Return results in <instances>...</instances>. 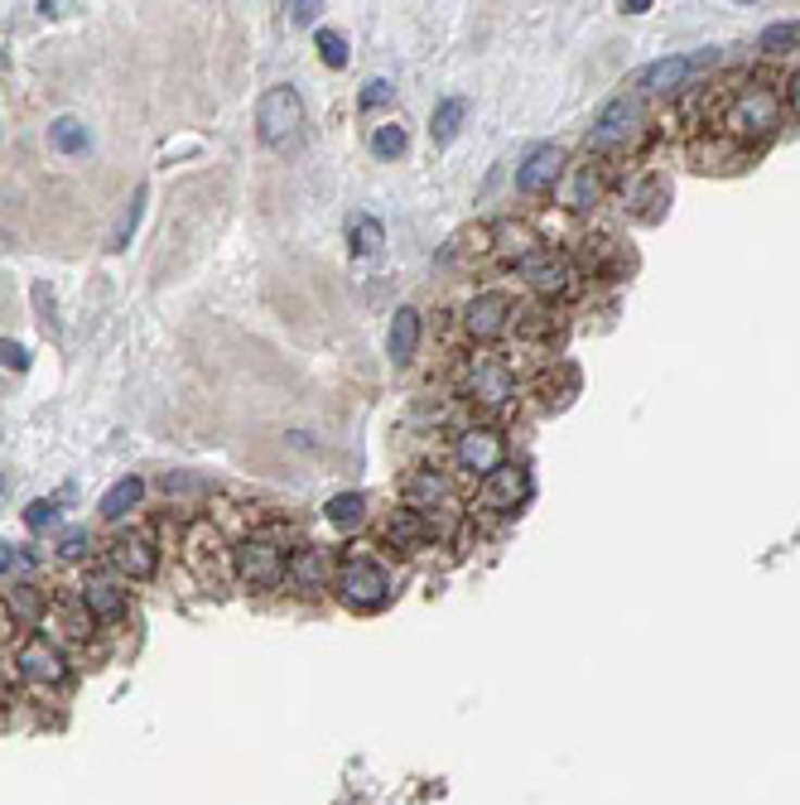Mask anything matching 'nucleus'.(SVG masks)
<instances>
[{"instance_id":"1","label":"nucleus","mask_w":800,"mask_h":805,"mask_svg":"<svg viewBox=\"0 0 800 805\" xmlns=\"http://www.w3.org/2000/svg\"><path fill=\"white\" fill-rule=\"evenodd\" d=\"M255 131H261V140L271 150H295L304 140V97L290 83L271 87L261 97V107H255Z\"/></svg>"},{"instance_id":"2","label":"nucleus","mask_w":800,"mask_h":805,"mask_svg":"<svg viewBox=\"0 0 800 805\" xmlns=\"http://www.w3.org/2000/svg\"><path fill=\"white\" fill-rule=\"evenodd\" d=\"M338 589H342V598H348L352 608H366V612L382 608V603L391 598V579H386V569L372 565V560H362V555H352V560L342 565Z\"/></svg>"},{"instance_id":"3","label":"nucleus","mask_w":800,"mask_h":805,"mask_svg":"<svg viewBox=\"0 0 800 805\" xmlns=\"http://www.w3.org/2000/svg\"><path fill=\"white\" fill-rule=\"evenodd\" d=\"M15 670L29 680V685H43V690L68 685V656H63L49 636H29V642L15 652Z\"/></svg>"},{"instance_id":"4","label":"nucleus","mask_w":800,"mask_h":805,"mask_svg":"<svg viewBox=\"0 0 800 805\" xmlns=\"http://www.w3.org/2000/svg\"><path fill=\"white\" fill-rule=\"evenodd\" d=\"M718 63V49H699V53H671V59H655L641 69V92H675V87L685 83L690 73L699 69H714Z\"/></svg>"},{"instance_id":"5","label":"nucleus","mask_w":800,"mask_h":805,"mask_svg":"<svg viewBox=\"0 0 800 805\" xmlns=\"http://www.w3.org/2000/svg\"><path fill=\"white\" fill-rule=\"evenodd\" d=\"M237 574L251 589H275L285 579V555L271 541H241L237 545Z\"/></svg>"},{"instance_id":"6","label":"nucleus","mask_w":800,"mask_h":805,"mask_svg":"<svg viewBox=\"0 0 800 805\" xmlns=\"http://www.w3.org/2000/svg\"><path fill=\"white\" fill-rule=\"evenodd\" d=\"M776 116H782V107H776L772 92H742L738 102L728 111V126L738 131V136H772L776 131Z\"/></svg>"},{"instance_id":"7","label":"nucleus","mask_w":800,"mask_h":805,"mask_svg":"<svg viewBox=\"0 0 800 805\" xmlns=\"http://www.w3.org/2000/svg\"><path fill=\"white\" fill-rule=\"evenodd\" d=\"M637 121H641V107L632 102V97H613L593 121V145L598 150H613V145L632 140L637 136Z\"/></svg>"},{"instance_id":"8","label":"nucleus","mask_w":800,"mask_h":805,"mask_svg":"<svg viewBox=\"0 0 800 805\" xmlns=\"http://www.w3.org/2000/svg\"><path fill=\"white\" fill-rule=\"evenodd\" d=\"M560 170H564V150H560V145H536V150L526 154V164L516 170V188H521V194H546V188H554Z\"/></svg>"},{"instance_id":"9","label":"nucleus","mask_w":800,"mask_h":805,"mask_svg":"<svg viewBox=\"0 0 800 805\" xmlns=\"http://www.w3.org/2000/svg\"><path fill=\"white\" fill-rule=\"evenodd\" d=\"M459 463L468 468V473L492 478L497 468H502V434H497V430H468V434H459Z\"/></svg>"},{"instance_id":"10","label":"nucleus","mask_w":800,"mask_h":805,"mask_svg":"<svg viewBox=\"0 0 800 805\" xmlns=\"http://www.w3.org/2000/svg\"><path fill=\"white\" fill-rule=\"evenodd\" d=\"M511 319V299L502 289H487V295H477L468 309H463V323H468L473 338H497V333L507 329Z\"/></svg>"},{"instance_id":"11","label":"nucleus","mask_w":800,"mask_h":805,"mask_svg":"<svg viewBox=\"0 0 800 805\" xmlns=\"http://www.w3.org/2000/svg\"><path fill=\"white\" fill-rule=\"evenodd\" d=\"M111 565H116L121 574H130V579H150L154 565H160V555H154L150 535L130 531V535H116V545H111Z\"/></svg>"},{"instance_id":"12","label":"nucleus","mask_w":800,"mask_h":805,"mask_svg":"<svg viewBox=\"0 0 800 805\" xmlns=\"http://www.w3.org/2000/svg\"><path fill=\"white\" fill-rule=\"evenodd\" d=\"M526 497H530L526 468H507V463H502L492 478H487V487H483V501H487V507H502V511H516Z\"/></svg>"},{"instance_id":"13","label":"nucleus","mask_w":800,"mask_h":805,"mask_svg":"<svg viewBox=\"0 0 800 805\" xmlns=\"http://www.w3.org/2000/svg\"><path fill=\"white\" fill-rule=\"evenodd\" d=\"M521 271H526V281L536 285L540 295H564V289H570V265L554 251H530L526 261H521Z\"/></svg>"},{"instance_id":"14","label":"nucleus","mask_w":800,"mask_h":805,"mask_svg":"<svg viewBox=\"0 0 800 805\" xmlns=\"http://www.w3.org/2000/svg\"><path fill=\"white\" fill-rule=\"evenodd\" d=\"M83 603H87V612L92 618H102V622H111V618H121L126 612V589H116L111 579H87L83 584Z\"/></svg>"},{"instance_id":"15","label":"nucleus","mask_w":800,"mask_h":805,"mask_svg":"<svg viewBox=\"0 0 800 805\" xmlns=\"http://www.w3.org/2000/svg\"><path fill=\"white\" fill-rule=\"evenodd\" d=\"M415 348H420V314L415 309H400L391 319V333H386V352H391L396 367H405L415 357Z\"/></svg>"},{"instance_id":"16","label":"nucleus","mask_w":800,"mask_h":805,"mask_svg":"<svg viewBox=\"0 0 800 805\" xmlns=\"http://www.w3.org/2000/svg\"><path fill=\"white\" fill-rule=\"evenodd\" d=\"M473 396L487 400V406H502V400L511 396V372H507L502 362H492V357H487V362H477L473 367Z\"/></svg>"},{"instance_id":"17","label":"nucleus","mask_w":800,"mask_h":805,"mask_svg":"<svg viewBox=\"0 0 800 805\" xmlns=\"http://www.w3.org/2000/svg\"><path fill=\"white\" fill-rule=\"evenodd\" d=\"M324 574H328V560H324V550H314V545H299L290 560H285V579H295L299 589H318Z\"/></svg>"},{"instance_id":"18","label":"nucleus","mask_w":800,"mask_h":805,"mask_svg":"<svg viewBox=\"0 0 800 805\" xmlns=\"http://www.w3.org/2000/svg\"><path fill=\"white\" fill-rule=\"evenodd\" d=\"M49 140H53V150H63V154H87V150H92V136H87V126L77 116H59V121H53Z\"/></svg>"},{"instance_id":"19","label":"nucleus","mask_w":800,"mask_h":805,"mask_svg":"<svg viewBox=\"0 0 800 805\" xmlns=\"http://www.w3.org/2000/svg\"><path fill=\"white\" fill-rule=\"evenodd\" d=\"M140 497H146V483H140V478H121V483L102 497V517H107V521H121Z\"/></svg>"},{"instance_id":"20","label":"nucleus","mask_w":800,"mask_h":805,"mask_svg":"<svg viewBox=\"0 0 800 805\" xmlns=\"http://www.w3.org/2000/svg\"><path fill=\"white\" fill-rule=\"evenodd\" d=\"M5 603H10V612H15L25 628H39V622H43V594H39L35 584H15Z\"/></svg>"},{"instance_id":"21","label":"nucleus","mask_w":800,"mask_h":805,"mask_svg":"<svg viewBox=\"0 0 800 805\" xmlns=\"http://www.w3.org/2000/svg\"><path fill=\"white\" fill-rule=\"evenodd\" d=\"M439 497H443V478L429 473V468H420V473L405 483V501H410V507H439Z\"/></svg>"},{"instance_id":"22","label":"nucleus","mask_w":800,"mask_h":805,"mask_svg":"<svg viewBox=\"0 0 800 805\" xmlns=\"http://www.w3.org/2000/svg\"><path fill=\"white\" fill-rule=\"evenodd\" d=\"M463 116H468V102L463 97H443V102L435 107V140H453L459 136V126H463Z\"/></svg>"},{"instance_id":"23","label":"nucleus","mask_w":800,"mask_h":805,"mask_svg":"<svg viewBox=\"0 0 800 805\" xmlns=\"http://www.w3.org/2000/svg\"><path fill=\"white\" fill-rule=\"evenodd\" d=\"M324 517L333 525H358L366 517V497H362V492H338V497H328Z\"/></svg>"},{"instance_id":"24","label":"nucleus","mask_w":800,"mask_h":805,"mask_svg":"<svg viewBox=\"0 0 800 805\" xmlns=\"http://www.w3.org/2000/svg\"><path fill=\"white\" fill-rule=\"evenodd\" d=\"M391 541L400 545V550H420V545L429 541V525L420 521V511H400V517L391 521Z\"/></svg>"},{"instance_id":"25","label":"nucleus","mask_w":800,"mask_h":805,"mask_svg":"<svg viewBox=\"0 0 800 805\" xmlns=\"http://www.w3.org/2000/svg\"><path fill=\"white\" fill-rule=\"evenodd\" d=\"M140 212H146V188H136V198H130V208L121 212V222H116V232H111V251H126L130 237H136V227H140Z\"/></svg>"},{"instance_id":"26","label":"nucleus","mask_w":800,"mask_h":805,"mask_svg":"<svg viewBox=\"0 0 800 805\" xmlns=\"http://www.w3.org/2000/svg\"><path fill=\"white\" fill-rule=\"evenodd\" d=\"M352 251H358V256H376V251H382V222H376V218H358V222H352Z\"/></svg>"},{"instance_id":"27","label":"nucleus","mask_w":800,"mask_h":805,"mask_svg":"<svg viewBox=\"0 0 800 805\" xmlns=\"http://www.w3.org/2000/svg\"><path fill=\"white\" fill-rule=\"evenodd\" d=\"M318 59H324L328 69H348V39H342L338 29H318Z\"/></svg>"},{"instance_id":"28","label":"nucleus","mask_w":800,"mask_h":805,"mask_svg":"<svg viewBox=\"0 0 800 805\" xmlns=\"http://www.w3.org/2000/svg\"><path fill=\"white\" fill-rule=\"evenodd\" d=\"M400 150H405V126H382L372 136V154H376V160H396Z\"/></svg>"},{"instance_id":"29","label":"nucleus","mask_w":800,"mask_h":805,"mask_svg":"<svg viewBox=\"0 0 800 805\" xmlns=\"http://www.w3.org/2000/svg\"><path fill=\"white\" fill-rule=\"evenodd\" d=\"M796 44H800V20H791V25H772V29H762V49H766V53L796 49Z\"/></svg>"},{"instance_id":"30","label":"nucleus","mask_w":800,"mask_h":805,"mask_svg":"<svg viewBox=\"0 0 800 805\" xmlns=\"http://www.w3.org/2000/svg\"><path fill=\"white\" fill-rule=\"evenodd\" d=\"M35 314H39V323H43L49 333H59V305H53L49 281H35Z\"/></svg>"},{"instance_id":"31","label":"nucleus","mask_w":800,"mask_h":805,"mask_svg":"<svg viewBox=\"0 0 800 805\" xmlns=\"http://www.w3.org/2000/svg\"><path fill=\"white\" fill-rule=\"evenodd\" d=\"M53 521H59V511H53V501H29V507H25V525H29V531H49V525Z\"/></svg>"},{"instance_id":"32","label":"nucleus","mask_w":800,"mask_h":805,"mask_svg":"<svg viewBox=\"0 0 800 805\" xmlns=\"http://www.w3.org/2000/svg\"><path fill=\"white\" fill-rule=\"evenodd\" d=\"M87 545H92V535H87V531H68V535L59 541V555H63V560H83Z\"/></svg>"},{"instance_id":"33","label":"nucleus","mask_w":800,"mask_h":805,"mask_svg":"<svg viewBox=\"0 0 800 805\" xmlns=\"http://www.w3.org/2000/svg\"><path fill=\"white\" fill-rule=\"evenodd\" d=\"M386 102H391V83H386V77H376V83H366V92H362V111L386 107Z\"/></svg>"},{"instance_id":"34","label":"nucleus","mask_w":800,"mask_h":805,"mask_svg":"<svg viewBox=\"0 0 800 805\" xmlns=\"http://www.w3.org/2000/svg\"><path fill=\"white\" fill-rule=\"evenodd\" d=\"M0 367H15V372H25V367H29V352L20 348V343L0 338Z\"/></svg>"},{"instance_id":"35","label":"nucleus","mask_w":800,"mask_h":805,"mask_svg":"<svg viewBox=\"0 0 800 805\" xmlns=\"http://www.w3.org/2000/svg\"><path fill=\"white\" fill-rule=\"evenodd\" d=\"M160 492H203V478H188V473H164Z\"/></svg>"},{"instance_id":"36","label":"nucleus","mask_w":800,"mask_h":805,"mask_svg":"<svg viewBox=\"0 0 800 805\" xmlns=\"http://www.w3.org/2000/svg\"><path fill=\"white\" fill-rule=\"evenodd\" d=\"M318 10H324V5H314V0H295V5H290V20H295V25H314Z\"/></svg>"},{"instance_id":"37","label":"nucleus","mask_w":800,"mask_h":805,"mask_svg":"<svg viewBox=\"0 0 800 805\" xmlns=\"http://www.w3.org/2000/svg\"><path fill=\"white\" fill-rule=\"evenodd\" d=\"M786 107H791L796 116H800V69L791 73V83H786Z\"/></svg>"},{"instance_id":"38","label":"nucleus","mask_w":800,"mask_h":805,"mask_svg":"<svg viewBox=\"0 0 800 805\" xmlns=\"http://www.w3.org/2000/svg\"><path fill=\"white\" fill-rule=\"evenodd\" d=\"M10 565H15V550H10V545H5V541H0V574H5V569H10Z\"/></svg>"},{"instance_id":"39","label":"nucleus","mask_w":800,"mask_h":805,"mask_svg":"<svg viewBox=\"0 0 800 805\" xmlns=\"http://www.w3.org/2000/svg\"><path fill=\"white\" fill-rule=\"evenodd\" d=\"M0 497H5V473H0Z\"/></svg>"}]
</instances>
